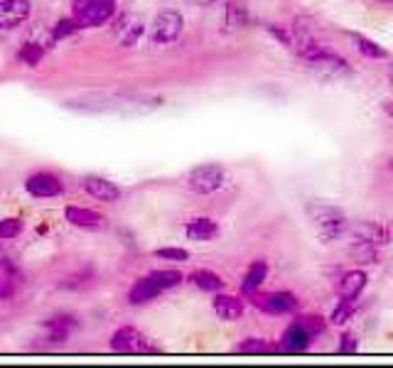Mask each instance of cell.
<instances>
[{"label":"cell","mask_w":393,"mask_h":368,"mask_svg":"<svg viewBox=\"0 0 393 368\" xmlns=\"http://www.w3.org/2000/svg\"><path fill=\"white\" fill-rule=\"evenodd\" d=\"M308 216L313 219L315 229H317L320 239L324 243L329 241H337L342 239L344 234L349 231V221L337 206H329V204H310L308 206Z\"/></svg>","instance_id":"cell-1"},{"label":"cell","mask_w":393,"mask_h":368,"mask_svg":"<svg viewBox=\"0 0 393 368\" xmlns=\"http://www.w3.org/2000/svg\"><path fill=\"white\" fill-rule=\"evenodd\" d=\"M303 59L308 62V66L320 76V79H327V81L339 79V76H344L349 71L344 59H339L337 55H332V52H327L324 47H320L317 42L310 45L308 50L303 52Z\"/></svg>","instance_id":"cell-2"},{"label":"cell","mask_w":393,"mask_h":368,"mask_svg":"<svg viewBox=\"0 0 393 368\" xmlns=\"http://www.w3.org/2000/svg\"><path fill=\"white\" fill-rule=\"evenodd\" d=\"M224 179H227V172H224L222 164L209 162L192 169L185 177V184L187 190H192L194 194H214L217 190H222Z\"/></svg>","instance_id":"cell-3"},{"label":"cell","mask_w":393,"mask_h":368,"mask_svg":"<svg viewBox=\"0 0 393 368\" xmlns=\"http://www.w3.org/2000/svg\"><path fill=\"white\" fill-rule=\"evenodd\" d=\"M116 13V0H74V17L81 27H99Z\"/></svg>","instance_id":"cell-4"},{"label":"cell","mask_w":393,"mask_h":368,"mask_svg":"<svg viewBox=\"0 0 393 368\" xmlns=\"http://www.w3.org/2000/svg\"><path fill=\"white\" fill-rule=\"evenodd\" d=\"M111 348L116 353H160V348L152 346L150 339L141 334L136 327H121L113 332Z\"/></svg>","instance_id":"cell-5"},{"label":"cell","mask_w":393,"mask_h":368,"mask_svg":"<svg viewBox=\"0 0 393 368\" xmlns=\"http://www.w3.org/2000/svg\"><path fill=\"white\" fill-rule=\"evenodd\" d=\"M182 27H185V20H182V15L177 10L157 13L150 27V42L152 45H170V42H175L182 35Z\"/></svg>","instance_id":"cell-6"},{"label":"cell","mask_w":393,"mask_h":368,"mask_svg":"<svg viewBox=\"0 0 393 368\" xmlns=\"http://www.w3.org/2000/svg\"><path fill=\"white\" fill-rule=\"evenodd\" d=\"M25 190L30 192L35 199H52V197L64 194V182H62L55 172H35L27 177Z\"/></svg>","instance_id":"cell-7"},{"label":"cell","mask_w":393,"mask_h":368,"mask_svg":"<svg viewBox=\"0 0 393 368\" xmlns=\"http://www.w3.org/2000/svg\"><path fill=\"white\" fill-rule=\"evenodd\" d=\"M248 297H251V302L256 304L258 309H263V312H268V314H287L298 309V297L292 292H271V295L251 292Z\"/></svg>","instance_id":"cell-8"},{"label":"cell","mask_w":393,"mask_h":368,"mask_svg":"<svg viewBox=\"0 0 393 368\" xmlns=\"http://www.w3.org/2000/svg\"><path fill=\"white\" fill-rule=\"evenodd\" d=\"M32 15L30 0H0V30H15Z\"/></svg>","instance_id":"cell-9"},{"label":"cell","mask_w":393,"mask_h":368,"mask_svg":"<svg viewBox=\"0 0 393 368\" xmlns=\"http://www.w3.org/2000/svg\"><path fill=\"white\" fill-rule=\"evenodd\" d=\"M81 187L99 201H108V204H113V201L121 199V190H118L116 184L106 177H99V174H89V177H84Z\"/></svg>","instance_id":"cell-10"},{"label":"cell","mask_w":393,"mask_h":368,"mask_svg":"<svg viewBox=\"0 0 393 368\" xmlns=\"http://www.w3.org/2000/svg\"><path fill=\"white\" fill-rule=\"evenodd\" d=\"M349 234L354 236V241H364V243L373 246H386L391 243V234L388 229H383L376 221H359V224L349 226Z\"/></svg>","instance_id":"cell-11"},{"label":"cell","mask_w":393,"mask_h":368,"mask_svg":"<svg viewBox=\"0 0 393 368\" xmlns=\"http://www.w3.org/2000/svg\"><path fill=\"white\" fill-rule=\"evenodd\" d=\"M310 341H313V337H310V334L305 332L298 322H292L290 327L283 332V339H280V346H278V351H283V353H303V351H308Z\"/></svg>","instance_id":"cell-12"},{"label":"cell","mask_w":393,"mask_h":368,"mask_svg":"<svg viewBox=\"0 0 393 368\" xmlns=\"http://www.w3.org/2000/svg\"><path fill=\"white\" fill-rule=\"evenodd\" d=\"M64 216L71 226L76 229H103L106 226V216H101L99 211L94 209H84V206H66Z\"/></svg>","instance_id":"cell-13"},{"label":"cell","mask_w":393,"mask_h":368,"mask_svg":"<svg viewBox=\"0 0 393 368\" xmlns=\"http://www.w3.org/2000/svg\"><path fill=\"white\" fill-rule=\"evenodd\" d=\"M45 327H47V332H50L52 344H64L66 339L71 337V332L79 327V322H76L74 314H55V317L47 319Z\"/></svg>","instance_id":"cell-14"},{"label":"cell","mask_w":393,"mask_h":368,"mask_svg":"<svg viewBox=\"0 0 393 368\" xmlns=\"http://www.w3.org/2000/svg\"><path fill=\"white\" fill-rule=\"evenodd\" d=\"M160 292L162 290L145 275V278H138L136 283H133V288L128 290V302H131L133 307H141V304L152 302Z\"/></svg>","instance_id":"cell-15"},{"label":"cell","mask_w":393,"mask_h":368,"mask_svg":"<svg viewBox=\"0 0 393 368\" xmlns=\"http://www.w3.org/2000/svg\"><path fill=\"white\" fill-rule=\"evenodd\" d=\"M214 312L224 322H236L243 314V302L234 295H217L214 297Z\"/></svg>","instance_id":"cell-16"},{"label":"cell","mask_w":393,"mask_h":368,"mask_svg":"<svg viewBox=\"0 0 393 368\" xmlns=\"http://www.w3.org/2000/svg\"><path fill=\"white\" fill-rule=\"evenodd\" d=\"M185 234L190 241H212L219 236V226L212 219H192L185 226Z\"/></svg>","instance_id":"cell-17"},{"label":"cell","mask_w":393,"mask_h":368,"mask_svg":"<svg viewBox=\"0 0 393 368\" xmlns=\"http://www.w3.org/2000/svg\"><path fill=\"white\" fill-rule=\"evenodd\" d=\"M364 288H366V273H362V270H349L339 280V295L347 299H357Z\"/></svg>","instance_id":"cell-18"},{"label":"cell","mask_w":393,"mask_h":368,"mask_svg":"<svg viewBox=\"0 0 393 368\" xmlns=\"http://www.w3.org/2000/svg\"><path fill=\"white\" fill-rule=\"evenodd\" d=\"M143 30H145V27H143V22L138 20V17H133V15H123L121 25L116 27L118 37H121V45H126V47L136 45V42L143 37Z\"/></svg>","instance_id":"cell-19"},{"label":"cell","mask_w":393,"mask_h":368,"mask_svg":"<svg viewBox=\"0 0 393 368\" xmlns=\"http://www.w3.org/2000/svg\"><path fill=\"white\" fill-rule=\"evenodd\" d=\"M190 283L202 290V292H219V290H224V280L214 270H194L190 275Z\"/></svg>","instance_id":"cell-20"},{"label":"cell","mask_w":393,"mask_h":368,"mask_svg":"<svg viewBox=\"0 0 393 368\" xmlns=\"http://www.w3.org/2000/svg\"><path fill=\"white\" fill-rule=\"evenodd\" d=\"M268 278V263H263V260H256V263H251V268H248L246 278H243V295H251L256 292L258 288L263 285V280Z\"/></svg>","instance_id":"cell-21"},{"label":"cell","mask_w":393,"mask_h":368,"mask_svg":"<svg viewBox=\"0 0 393 368\" xmlns=\"http://www.w3.org/2000/svg\"><path fill=\"white\" fill-rule=\"evenodd\" d=\"M148 278L152 280V283L157 285V288L162 290V292H165V290H172V288H177V285L182 283V273L180 270H152L150 275H148Z\"/></svg>","instance_id":"cell-22"},{"label":"cell","mask_w":393,"mask_h":368,"mask_svg":"<svg viewBox=\"0 0 393 368\" xmlns=\"http://www.w3.org/2000/svg\"><path fill=\"white\" fill-rule=\"evenodd\" d=\"M236 351H238V353H248V356H258V353H273V351H278V348L271 346V344H268L266 339L248 337V339H243V341L238 344Z\"/></svg>","instance_id":"cell-23"},{"label":"cell","mask_w":393,"mask_h":368,"mask_svg":"<svg viewBox=\"0 0 393 368\" xmlns=\"http://www.w3.org/2000/svg\"><path fill=\"white\" fill-rule=\"evenodd\" d=\"M268 32H271L283 47H287V50H292V52L298 50V37H295V30H292V27L273 22V25H268Z\"/></svg>","instance_id":"cell-24"},{"label":"cell","mask_w":393,"mask_h":368,"mask_svg":"<svg viewBox=\"0 0 393 368\" xmlns=\"http://www.w3.org/2000/svg\"><path fill=\"white\" fill-rule=\"evenodd\" d=\"M17 57H20L22 64L37 66L42 62V57H45V47L37 45V42H25V45L20 47V52H17Z\"/></svg>","instance_id":"cell-25"},{"label":"cell","mask_w":393,"mask_h":368,"mask_svg":"<svg viewBox=\"0 0 393 368\" xmlns=\"http://www.w3.org/2000/svg\"><path fill=\"white\" fill-rule=\"evenodd\" d=\"M248 25V13L238 3H229L227 6V27L229 30H238V27Z\"/></svg>","instance_id":"cell-26"},{"label":"cell","mask_w":393,"mask_h":368,"mask_svg":"<svg viewBox=\"0 0 393 368\" xmlns=\"http://www.w3.org/2000/svg\"><path fill=\"white\" fill-rule=\"evenodd\" d=\"M295 322L300 324V327L305 329V332L310 334V337H320V334L327 329V319L324 317H320V314H303V317H298Z\"/></svg>","instance_id":"cell-27"},{"label":"cell","mask_w":393,"mask_h":368,"mask_svg":"<svg viewBox=\"0 0 393 368\" xmlns=\"http://www.w3.org/2000/svg\"><path fill=\"white\" fill-rule=\"evenodd\" d=\"M79 30H81V25L76 22V17H62V20L55 22L50 35H52V40H64V37H71Z\"/></svg>","instance_id":"cell-28"},{"label":"cell","mask_w":393,"mask_h":368,"mask_svg":"<svg viewBox=\"0 0 393 368\" xmlns=\"http://www.w3.org/2000/svg\"><path fill=\"white\" fill-rule=\"evenodd\" d=\"M354 42H357L359 52H362L364 57H369V59H386V57H388V52L383 50V47H378L373 40H366V37L354 35Z\"/></svg>","instance_id":"cell-29"},{"label":"cell","mask_w":393,"mask_h":368,"mask_svg":"<svg viewBox=\"0 0 393 368\" xmlns=\"http://www.w3.org/2000/svg\"><path fill=\"white\" fill-rule=\"evenodd\" d=\"M354 312H357V304H354V299H347V297H342V302L337 304V309L332 312V324H347L349 319L354 317Z\"/></svg>","instance_id":"cell-30"},{"label":"cell","mask_w":393,"mask_h":368,"mask_svg":"<svg viewBox=\"0 0 393 368\" xmlns=\"http://www.w3.org/2000/svg\"><path fill=\"white\" fill-rule=\"evenodd\" d=\"M376 248L378 246L373 243H364V241H357L352 248V255L357 263H373L376 260Z\"/></svg>","instance_id":"cell-31"},{"label":"cell","mask_w":393,"mask_h":368,"mask_svg":"<svg viewBox=\"0 0 393 368\" xmlns=\"http://www.w3.org/2000/svg\"><path fill=\"white\" fill-rule=\"evenodd\" d=\"M22 234V221L20 219H3L0 221V241L17 239Z\"/></svg>","instance_id":"cell-32"},{"label":"cell","mask_w":393,"mask_h":368,"mask_svg":"<svg viewBox=\"0 0 393 368\" xmlns=\"http://www.w3.org/2000/svg\"><path fill=\"white\" fill-rule=\"evenodd\" d=\"M155 258L172 260V263H185V260H190V253L185 248H157Z\"/></svg>","instance_id":"cell-33"},{"label":"cell","mask_w":393,"mask_h":368,"mask_svg":"<svg viewBox=\"0 0 393 368\" xmlns=\"http://www.w3.org/2000/svg\"><path fill=\"white\" fill-rule=\"evenodd\" d=\"M17 295V280H13L10 275H0V299H13Z\"/></svg>","instance_id":"cell-34"},{"label":"cell","mask_w":393,"mask_h":368,"mask_svg":"<svg viewBox=\"0 0 393 368\" xmlns=\"http://www.w3.org/2000/svg\"><path fill=\"white\" fill-rule=\"evenodd\" d=\"M342 341H339V353H357V348H359V344H357V337L354 334H342Z\"/></svg>","instance_id":"cell-35"},{"label":"cell","mask_w":393,"mask_h":368,"mask_svg":"<svg viewBox=\"0 0 393 368\" xmlns=\"http://www.w3.org/2000/svg\"><path fill=\"white\" fill-rule=\"evenodd\" d=\"M187 3H192V6H214V3H217V0H187Z\"/></svg>","instance_id":"cell-36"},{"label":"cell","mask_w":393,"mask_h":368,"mask_svg":"<svg viewBox=\"0 0 393 368\" xmlns=\"http://www.w3.org/2000/svg\"><path fill=\"white\" fill-rule=\"evenodd\" d=\"M388 81H391V89H393V64L388 66Z\"/></svg>","instance_id":"cell-37"},{"label":"cell","mask_w":393,"mask_h":368,"mask_svg":"<svg viewBox=\"0 0 393 368\" xmlns=\"http://www.w3.org/2000/svg\"><path fill=\"white\" fill-rule=\"evenodd\" d=\"M386 113H388V115H393V106H388V108H386Z\"/></svg>","instance_id":"cell-38"},{"label":"cell","mask_w":393,"mask_h":368,"mask_svg":"<svg viewBox=\"0 0 393 368\" xmlns=\"http://www.w3.org/2000/svg\"><path fill=\"white\" fill-rule=\"evenodd\" d=\"M391 169H393V160H391Z\"/></svg>","instance_id":"cell-39"}]
</instances>
